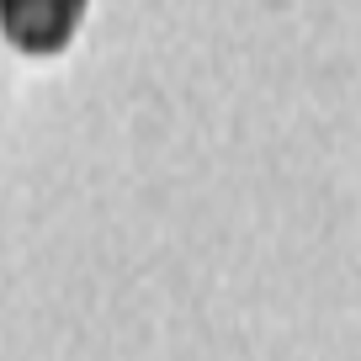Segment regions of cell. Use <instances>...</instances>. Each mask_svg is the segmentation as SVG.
Instances as JSON below:
<instances>
[{"label": "cell", "mask_w": 361, "mask_h": 361, "mask_svg": "<svg viewBox=\"0 0 361 361\" xmlns=\"http://www.w3.org/2000/svg\"><path fill=\"white\" fill-rule=\"evenodd\" d=\"M90 0H0V32L16 54H64L85 22Z\"/></svg>", "instance_id": "cell-1"}]
</instances>
